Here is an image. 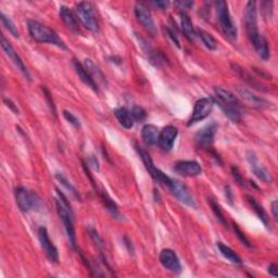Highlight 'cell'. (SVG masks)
<instances>
[{"instance_id": "4dcf8cb0", "label": "cell", "mask_w": 278, "mask_h": 278, "mask_svg": "<svg viewBox=\"0 0 278 278\" xmlns=\"http://www.w3.org/2000/svg\"><path fill=\"white\" fill-rule=\"evenodd\" d=\"M55 178L61 183V185H63V186L67 189V191L75 198L76 200L78 201H82V197H81V194L78 193V190L73 186V185L69 182V180L62 174V173H55Z\"/></svg>"}, {"instance_id": "9a60e30c", "label": "cell", "mask_w": 278, "mask_h": 278, "mask_svg": "<svg viewBox=\"0 0 278 278\" xmlns=\"http://www.w3.org/2000/svg\"><path fill=\"white\" fill-rule=\"evenodd\" d=\"M160 262L162 267L173 274H180L182 272V264L175 251L171 249H163L160 253Z\"/></svg>"}, {"instance_id": "8992f818", "label": "cell", "mask_w": 278, "mask_h": 278, "mask_svg": "<svg viewBox=\"0 0 278 278\" xmlns=\"http://www.w3.org/2000/svg\"><path fill=\"white\" fill-rule=\"evenodd\" d=\"M136 148H137V151L139 153V157H140L141 160H143V162H144V164L146 166L147 171L149 172V174L151 175V177L153 178V180L156 181V182H158L159 184H161L162 186L168 187L169 185H170V183H171V181H172V178L169 177L168 175H165L162 171H160L157 168V166L154 165L152 159L150 157V154L148 153L143 147L137 146Z\"/></svg>"}, {"instance_id": "d4e9b609", "label": "cell", "mask_w": 278, "mask_h": 278, "mask_svg": "<svg viewBox=\"0 0 278 278\" xmlns=\"http://www.w3.org/2000/svg\"><path fill=\"white\" fill-rule=\"evenodd\" d=\"M114 115L116 117V120L119 121L120 124L126 128V129H131L134 126V119L132 116L131 111L128 109L124 108V107H121V108H116L114 110Z\"/></svg>"}, {"instance_id": "7a4b0ae2", "label": "cell", "mask_w": 278, "mask_h": 278, "mask_svg": "<svg viewBox=\"0 0 278 278\" xmlns=\"http://www.w3.org/2000/svg\"><path fill=\"white\" fill-rule=\"evenodd\" d=\"M27 28L28 33L32 38L41 44H50L53 46H57L60 49L66 50L67 47L64 44V41L60 38L59 35L55 30L48 27L45 24H42L38 21L29 20L27 21Z\"/></svg>"}, {"instance_id": "f6af8a7d", "label": "cell", "mask_w": 278, "mask_h": 278, "mask_svg": "<svg viewBox=\"0 0 278 278\" xmlns=\"http://www.w3.org/2000/svg\"><path fill=\"white\" fill-rule=\"evenodd\" d=\"M225 196H226V199L230 202V205H233V200H234V196H233V191L231 186H227L225 187Z\"/></svg>"}, {"instance_id": "8d00e7d4", "label": "cell", "mask_w": 278, "mask_h": 278, "mask_svg": "<svg viewBox=\"0 0 278 278\" xmlns=\"http://www.w3.org/2000/svg\"><path fill=\"white\" fill-rule=\"evenodd\" d=\"M41 89L42 91H44V96L46 98V100H47V103H48V106L49 108H50V111L52 112V114L54 116H57V109H55V106H54V102H53V99H52V96L50 94V91H49L45 86H41Z\"/></svg>"}, {"instance_id": "277c9868", "label": "cell", "mask_w": 278, "mask_h": 278, "mask_svg": "<svg viewBox=\"0 0 278 278\" xmlns=\"http://www.w3.org/2000/svg\"><path fill=\"white\" fill-rule=\"evenodd\" d=\"M15 200L22 212L37 211L42 207V202L38 195L21 186L15 189Z\"/></svg>"}, {"instance_id": "b9f144b4", "label": "cell", "mask_w": 278, "mask_h": 278, "mask_svg": "<svg viewBox=\"0 0 278 278\" xmlns=\"http://www.w3.org/2000/svg\"><path fill=\"white\" fill-rule=\"evenodd\" d=\"M3 102L5 103V106H7L8 108H10L12 111H13V112L15 113V114H18L20 113V111H18V109H17V107H16V104L11 100V99H7V98H3Z\"/></svg>"}, {"instance_id": "d6986e66", "label": "cell", "mask_w": 278, "mask_h": 278, "mask_svg": "<svg viewBox=\"0 0 278 278\" xmlns=\"http://www.w3.org/2000/svg\"><path fill=\"white\" fill-rule=\"evenodd\" d=\"M237 91H238V94L242 96L244 100L246 102H248L250 106H253V107L259 108V109H263V108L269 107V102L265 100V99L255 95L249 89H247L245 87H240V86H239V87H237Z\"/></svg>"}, {"instance_id": "60d3db41", "label": "cell", "mask_w": 278, "mask_h": 278, "mask_svg": "<svg viewBox=\"0 0 278 278\" xmlns=\"http://www.w3.org/2000/svg\"><path fill=\"white\" fill-rule=\"evenodd\" d=\"M166 32H168L169 37L172 39V41L174 42V44H175L178 48H181L180 39H178V35H177V32L175 30V27H170V26H168V27H166Z\"/></svg>"}, {"instance_id": "484cf974", "label": "cell", "mask_w": 278, "mask_h": 278, "mask_svg": "<svg viewBox=\"0 0 278 278\" xmlns=\"http://www.w3.org/2000/svg\"><path fill=\"white\" fill-rule=\"evenodd\" d=\"M181 27L183 29L185 37H186L189 41H194L196 39V29L193 25V22H191V18L186 12H182L181 13Z\"/></svg>"}, {"instance_id": "44dd1931", "label": "cell", "mask_w": 278, "mask_h": 278, "mask_svg": "<svg viewBox=\"0 0 278 278\" xmlns=\"http://www.w3.org/2000/svg\"><path fill=\"white\" fill-rule=\"evenodd\" d=\"M99 196H100L102 205L107 209V211L111 214V216L116 220H123V215L120 212L119 208H117L116 203L112 200V198L106 193V190H101L100 193H99Z\"/></svg>"}, {"instance_id": "e0dca14e", "label": "cell", "mask_w": 278, "mask_h": 278, "mask_svg": "<svg viewBox=\"0 0 278 278\" xmlns=\"http://www.w3.org/2000/svg\"><path fill=\"white\" fill-rule=\"evenodd\" d=\"M177 135H178L177 127L173 126V125L165 126L162 129V132H160V137H159V143H158L160 148H161L163 151L172 150Z\"/></svg>"}, {"instance_id": "ac0fdd59", "label": "cell", "mask_w": 278, "mask_h": 278, "mask_svg": "<svg viewBox=\"0 0 278 278\" xmlns=\"http://www.w3.org/2000/svg\"><path fill=\"white\" fill-rule=\"evenodd\" d=\"M73 66H74V69H75V72H76V74L78 75V77L81 78V81L86 86H88L90 89H92V90L96 91V92H99V86L94 81V78L91 77L89 72L84 66V64L81 62V61H78L77 59L74 58L73 59Z\"/></svg>"}, {"instance_id": "e575fe53", "label": "cell", "mask_w": 278, "mask_h": 278, "mask_svg": "<svg viewBox=\"0 0 278 278\" xmlns=\"http://www.w3.org/2000/svg\"><path fill=\"white\" fill-rule=\"evenodd\" d=\"M233 230H234V232H235V235H236L237 236V238L240 240V242L243 243V245H245L247 248H251L252 247V245H251V243H250V240L246 237V235H245V233L240 230V227L236 224V223H234L233 224Z\"/></svg>"}, {"instance_id": "5b68a950", "label": "cell", "mask_w": 278, "mask_h": 278, "mask_svg": "<svg viewBox=\"0 0 278 278\" xmlns=\"http://www.w3.org/2000/svg\"><path fill=\"white\" fill-rule=\"evenodd\" d=\"M75 13L76 17L90 32L97 33L99 30V21L96 15V11L94 5L90 2L83 1L75 4Z\"/></svg>"}, {"instance_id": "bcb514c9", "label": "cell", "mask_w": 278, "mask_h": 278, "mask_svg": "<svg viewBox=\"0 0 278 278\" xmlns=\"http://www.w3.org/2000/svg\"><path fill=\"white\" fill-rule=\"evenodd\" d=\"M87 164L88 166H90V165H92V168L94 169H96L97 171L99 170V163H98V160L95 158V157H89L88 158V160H87Z\"/></svg>"}, {"instance_id": "f35d334b", "label": "cell", "mask_w": 278, "mask_h": 278, "mask_svg": "<svg viewBox=\"0 0 278 278\" xmlns=\"http://www.w3.org/2000/svg\"><path fill=\"white\" fill-rule=\"evenodd\" d=\"M63 116L65 117V120L69 122V123H71V124L74 127H76V128L81 127V122H79V120L77 119V117L74 115L72 112H70V111L64 110L63 111Z\"/></svg>"}, {"instance_id": "5bb4252c", "label": "cell", "mask_w": 278, "mask_h": 278, "mask_svg": "<svg viewBox=\"0 0 278 278\" xmlns=\"http://www.w3.org/2000/svg\"><path fill=\"white\" fill-rule=\"evenodd\" d=\"M247 160H248L253 174H255L259 180H261L262 182L268 184L273 182V176H272L271 172L265 168L262 163H260L255 152L250 150L247 151Z\"/></svg>"}, {"instance_id": "603a6c76", "label": "cell", "mask_w": 278, "mask_h": 278, "mask_svg": "<svg viewBox=\"0 0 278 278\" xmlns=\"http://www.w3.org/2000/svg\"><path fill=\"white\" fill-rule=\"evenodd\" d=\"M59 14L61 20L63 21V23L66 25V27H69L71 30L75 33H78V22L76 16L74 15L73 12L66 7V5H61L59 10Z\"/></svg>"}, {"instance_id": "30bf717a", "label": "cell", "mask_w": 278, "mask_h": 278, "mask_svg": "<svg viewBox=\"0 0 278 278\" xmlns=\"http://www.w3.org/2000/svg\"><path fill=\"white\" fill-rule=\"evenodd\" d=\"M0 44H1V48H2V50L4 51V53L8 55L9 59L17 67V70L23 74V76L25 77L27 81L32 82V75H30V73L27 70L26 65L24 64L22 59L20 58V55L17 54V52H15L14 48L12 47V45L10 44V41L7 38H5L4 35H1V41H0Z\"/></svg>"}, {"instance_id": "f546056e", "label": "cell", "mask_w": 278, "mask_h": 278, "mask_svg": "<svg viewBox=\"0 0 278 278\" xmlns=\"http://www.w3.org/2000/svg\"><path fill=\"white\" fill-rule=\"evenodd\" d=\"M196 33L197 36L200 37V39L202 40V42L205 44V46L209 49V50H212V51L216 50V48H218V42H216L215 38L211 34L202 28H197Z\"/></svg>"}, {"instance_id": "836d02e7", "label": "cell", "mask_w": 278, "mask_h": 278, "mask_svg": "<svg viewBox=\"0 0 278 278\" xmlns=\"http://www.w3.org/2000/svg\"><path fill=\"white\" fill-rule=\"evenodd\" d=\"M131 113L132 116L135 122H138L141 123L146 120L147 117V112L144 108H141L139 106H135L132 110H131Z\"/></svg>"}, {"instance_id": "ab89813d", "label": "cell", "mask_w": 278, "mask_h": 278, "mask_svg": "<svg viewBox=\"0 0 278 278\" xmlns=\"http://www.w3.org/2000/svg\"><path fill=\"white\" fill-rule=\"evenodd\" d=\"M261 11L265 17H271L273 14V2L272 1H262L260 3Z\"/></svg>"}, {"instance_id": "7402d4cb", "label": "cell", "mask_w": 278, "mask_h": 278, "mask_svg": "<svg viewBox=\"0 0 278 278\" xmlns=\"http://www.w3.org/2000/svg\"><path fill=\"white\" fill-rule=\"evenodd\" d=\"M160 132L156 125L147 124L141 129V138L148 146H154L159 143Z\"/></svg>"}, {"instance_id": "74e56055", "label": "cell", "mask_w": 278, "mask_h": 278, "mask_svg": "<svg viewBox=\"0 0 278 278\" xmlns=\"http://www.w3.org/2000/svg\"><path fill=\"white\" fill-rule=\"evenodd\" d=\"M232 175L234 177V180L235 182H236L239 186H242V187H245L246 186V183H245V180H244V177L242 175V173H240L239 169L237 168V166H232Z\"/></svg>"}, {"instance_id": "c3c4849f", "label": "cell", "mask_w": 278, "mask_h": 278, "mask_svg": "<svg viewBox=\"0 0 278 278\" xmlns=\"http://www.w3.org/2000/svg\"><path fill=\"white\" fill-rule=\"evenodd\" d=\"M269 273L272 275V276H274V277H277L278 276V267L276 264H272L270 265V268H269Z\"/></svg>"}, {"instance_id": "6da1fadb", "label": "cell", "mask_w": 278, "mask_h": 278, "mask_svg": "<svg viewBox=\"0 0 278 278\" xmlns=\"http://www.w3.org/2000/svg\"><path fill=\"white\" fill-rule=\"evenodd\" d=\"M55 191H57L55 205H57L59 218L61 221H62V224L64 226L65 233L67 235V239H69L70 246L74 250H75L76 249V233H75V227H74V213H73L72 207L63 193H61L58 188H55Z\"/></svg>"}, {"instance_id": "ffe728a7", "label": "cell", "mask_w": 278, "mask_h": 278, "mask_svg": "<svg viewBox=\"0 0 278 278\" xmlns=\"http://www.w3.org/2000/svg\"><path fill=\"white\" fill-rule=\"evenodd\" d=\"M232 67H233V70L236 72L247 84H249L251 86V87L256 88L258 90H261V91H267L268 90L267 88H265V86L263 84H261L260 82H258L255 77H252L250 74L244 69V67L238 65L237 63H232Z\"/></svg>"}, {"instance_id": "cb8c5ba5", "label": "cell", "mask_w": 278, "mask_h": 278, "mask_svg": "<svg viewBox=\"0 0 278 278\" xmlns=\"http://www.w3.org/2000/svg\"><path fill=\"white\" fill-rule=\"evenodd\" d=\"M84 66L87 69V71L89 72V74L91 75V77L94 78V81L97 83V85L99 86V84L101 85H107V78L104 76V74L102 73V71L100 70V67H99L97 64H95L92 62V60L90 59H86L84 61Z\"/></svg>"}, {"instance_id": "f1b7e54d", "label": "cell", "mask_w": 278, "mask_h": 278, "mask_svg": "<svg viewBox=\"0 0 278 278\" xmlns=\"http://www.w3.org/2000/svg\"><path fill=\"white\" fill-rule=\"evenodd\" d=\"M216 246H218L221 255L223 256L226 259V260L230 261L231 263L236 264V265H242L244 263L243 260H242V258H240L236 252H235L232 248H230L228 246H226L225 244L218 243V244H216Z\"/></svg>"}, {"instance_id": "4fadbf2b", "label": "cell", "mask_w": 278, "mask_h": 278, "mask_svg": "<svg viewBox=\"0 0 278 278\" xmlns=\"http://www.w3.org/2000/svg\"><path fill=\"white\" fill-rule=\"evenodd\" d=\"M135 15L136 18H137V21L143 25V27L147 30V32H149L152 35L157 33V26H156V23L153 21L151 12L144 3L141 2L136 3Z\"/></svg>"}, {"instance_id": "7c38bea8", "label": "cell", "mask_w": 278, "mask_h": 278, "mask_svg": "<svg viewBox=\"0 0 278 278\" xmlns=\"http://www.w3.org/2000/svg\"><path fill=\"white\" fill-rule=\"evenodd\" d=\"M216 126L215 123L208 124L203 128H201L199 132L195 135V144L198 149H209L211 148L214 143V137L216 134Z\"/></svg>"}, {"instance_id": "1f68e13d", "label": "cell", "mask_w": 278, "mask_h": 278, "mask_svg": "<svg viewBox=\"0 0 278 278\" xmlns=\"http://www.w3.org/2000/svg\"><path fill=\"white\" fill-rule=\"evenodd\" d=\"M208 203H209V206L211 207V210H212V212L214 213L215 218L219 220V222H220V223H221L222 225H224L225 227H227V221H226V218H225V215H224L223 211H222V208H221V206L219 205V202H218V201H215V199H213V198L209 197V198H208Z\"/></svg>"}, {"instance_id": "4316f807", "label": "cell", "mask_w": 278, "mask_h": 278, "mask_svg": "<svg viewBox=\"0 0 278 278\" xmlns=\"http://www.w3.org/2000/svg\"><path fill=\"white\" fill-rule=\"evenodd\" d=\"M246 199H247V201H248L249 205L251 206L253 211H255L256 214L258 215V218L261 220L262 223L267 227H269V216H268V213L265 212V210H264V208H263L261 203L259 202L255 197H252L251 195H247Z\"/></svg>"}, {"instance_id": "7bdbcfd3", "label": "cell", "mask_w": 278, "mask_h": 278, "mask_svg": "<svg viewBox=\"0 0 278 278\" xmlns=\"http://www.w3.org/2000/svg\"><path fill=\"white\" fill-rule=\"evenodd\" d=\"M174 4L177 5V7L180 9H190L194 5V2L193 1H186V0H185V1H175Z\"/></svg>"}, {"instance_id": "2e32d148", "label": "cell", "mask_w": 278, "mask_h": 278, "mask_svg": "<svg viewBox=\"0 0 278 278\" xmlns=\"http://www.w3.org/2000/svg\"><path fill=\"white\" fill-rule=\"evenodd\" d=\"M174 171L178 175L185 177H196L202 173L201 165L196 161H178L174 165Z\"/></svg>"}, {"instance_id": "8fae6325", "label": "cell", "mask_w": 278, "mask_h": 278, "mask_svg": "<svg viewBox=\"0 0 278 278\" xmlns=\"http://www.w3.org/2000/svg\"><path fill=\"white\" fill-rule=\"evenodd\" d=\"M37 234H38V239H39L41 249H42V251H44L48 260L51 263H58L59 262V252H58L57 247L53 245L50 238H49L47 228L44 226L39 227Z\"/></svg>"}, {"instance_id": "3957f363", "label": "cell", "mask_w": 278, "mask_h": 278, "mask_svg": "<svg viewBox=\"0 0 278 278\" xmlns=\"http://www.w3.org/2000/svg\"><path fill=\"white\" fill-rule=\"evenodd\" d=\"M216 14H218L219 25L222 29V32L227 37L228 39L235 41L237 39V27L232 18L230 9H228V3L223 0H218L215 2Z\"/></svg>"}, {"instance_id": "9c48e42d", "label": "cell", "mask_w": 278, "mask_h": 278, "mask_svg": "<svg viewBox=\"0 0 278 278\" xmlns=\"http://www.w3.org/2000/svg\"><path fill=\"white\" fill-rule=\"evenodd\" d=\"M170 193L174 196L178 201H181L184 205H186L190 208H196V200L193 196V194L190 193V190L186 185H184L183 183L178 182L176 180H172L170 185L168 186Z\"/></svg>"}, {"instance_id": "ee69618b", "label": "cell", "mask_w": 278, "mask_h": 278, "mask_svg": "<svg viewBox=\"0 0 278 278\" xmlns=\"http://www.w3.org/2000/svg\"><path fill=\"white\" fill-rule=\"evenodd\" d=\"M151 3L161 10H166L170 5V2L166 1V0H161V1H151Z\"/></svg>"}, {"instance_id": "ba28073f", "label": "cell", "mask_w": 278, "mask_h": 278, "mask_svg": "<svg viewBox=\"0 0 278 278\" xmlns=\"http://www.w3.org/2000/svg\"><path fill=\"white\" fill-rule=\"evenodd\" d=\"M245 21L246 28L248 33L250 41L260 36L261 33L258 27V13H257V2L249 1L247 2L245 11Z\"/></svg>"}, {"instance_id": "83f0119b", "label": "cell", "mask_w": 278, "mask_h": 278, "mask_svg": "<svg viewBox=\"0 0 278 278\" xmlns=\"http://www.w3.org/2000/svg\"><path fill=\"white\" fill-rule=\"evenodd\" d=\"M251 44L253 45V47H255L259 57H260L264 61L269 60V58H270V48H269V44H268L267 39L264 38V36H262V34L259 37H257L256 39H253L251 41Z\"/></svg>"}, {"instance_id": "d590c367", "label": "cell", "mask_w": 278, "mask_h": 278, "mask_svg": "<svg viewBox=\"0 0 278 278\" xmlns=\"http://www.w3.org/2000/svg\"><path fill=\"white\" fill-rule=\"evenodd\" d=\"M88 234L90 238L94 240V243L96 244V246L98 247L99 249L102 250L104 248V242L102 240V238L100 237V235L98 234V232L92 227H88Z\"/></svg>"}, {"instance_id": "7dc6e473", "label": "cell", "mask_w": 278, "mask_h": 278, "mask_svg": "<svg viewBox=\"0 0 278 278\" xmlns=\"http://www.w3.org/2000/svg\"><path fill=\"white\" fill-rule=\"evenodd\" d=\"M272 214H273L275 220L278 219V202L276 200L272 202Z\"/></svg>"}, {"instance_id": "52a82bcc", "label": "cell", "mask_w": 278, "mask_h": 278, "mask_svg": "<svg viewBox=\"0 0 278 278\" xmlns=\"http://www.w3.org/2000/svg\"><path fill=\"white\" fill-rule=\"evenodd\" d=\"M214 107V100L212 98H201L195 103L193 114H191L188 126H193L197 123L203 121L211 114Z\"/></svg>"}, {"instance_id": "d6a6232c", "label": "cell", "mask_w": 278, "mask_h": 278, "mask_svg": "<svg viewBox=\"0 0 278 278\" xmlns=\"http://www.w3.org/2000/svg\"><path fill=\"white\" fill-rule=\"evenodd\" d=\"M0 18H1V22L3 24V26L8 29V32L14 37H20V32H18L17 27L15 26V24L13 23V21L11 20L9 16L5 15L4 13H0Z\"/></svg>"}]
</instances>
